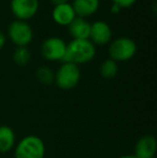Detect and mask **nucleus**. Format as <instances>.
I'll return each instance as SVG.
<instances>
[{"label":"nucleus","instance_id":"obj_18","mask_svg":"<svg viewBox=\"0 0 157 158\" xmlns=\"http://www.w3.org/2000/svg\"><path fill=\"white\" fill-rule=\"evenodd\" d=\"M121 6H118V4H115V3H113L111 6V9H110V10H111V12L112 13H114V14H116V13H118L119 11H121Z\"/></svg>","mask_w":157,"mask_h":158},{"label":"nucleus","instance_id":"obj_14","mask_svg":"<svg viewBox=\"0 0 157 158\" xmlns=\"http://www.w3.org/2000/svg\"><path fill=\"white\" fill-rule=\"evenodd\" d=\"M118 67L116 61H114L113 59H107L105 60L100 66V74L103 79L105 80H111L118 74Z\"/></svg>","mask_w":157,"mask_h":158},{"label":"nucleus","instance_id":"obj_15","mask_svg":"<svg viewBox=\"0 0 157 158\" xmlns=\"http://www.w3.org/2000/svg\"><path fill=\"white\" fill-rule=\"evenodd\" d=\"M13 59L19 66H24L30 60V52L26 46H17L13 53Z\"/></svg>","mask_w":157,"mask_h":158},{"label":"nucleus","instance_id":"obj_6","mask_svg":"<svg viewBox=\"0 0 157 158\" xmlns=\"http://www.w3.org/2000/svg\"><path fill=\"white\" fill-rule=\"evenodd\" d=\"M67 44L58 37L46 39L41 45V53L48 60H63L66 54Z\"/></svg>","mask_w":157,"mask_h":158},{"label":"nucleus","instance_id":"obj_1","mask_svg":"<svg viewBox=\"0 0 157 158\" xmlns=\"http://www.w3.org/2000/svg\"><path fill=\"white\" fill-rule=\"evenodd\" d=\"M96 55L95 44L88 39H73L67 44L66 54L63 60L74 64H86Z\"/></svg>","mask_w":157,"mask_h":158},{"label":"nucleus","instance_id":"obj_12","mask_svg":"<svg viewBox=\"0 0 157 158\" xmlns=\"http://www.w3.org/2000/svg\"><path fill=\"white\" fill-rule=\"evenodd\" d=\"M99 0H73L72 6L74 12L80 17H86L94 14L99 8Z\"/></svg>","mask_w":157,"mask_h":158},{"label":"nucleus","instance_id":"obj_3","mask_svg":"<svg viewBox=\"0 0 157 158\" xmlns=\"http://www.w3.org/2000/svg\"><path fill=\"white\" fill-rule=\"evenodd\" d=\"M80 79H81V71L78 64L64 63L55 73L54 81L60 89L70 90L78 85Z\"/></svg>","mask_w":157,"mask_h":158},{"label":"nucleus","instance_id":"obj_19","mask_svg":"<svg viewBox=\"0 0 157 158\" xmlns=\"http://www.w3.org/2000/svg\"><path fill=\"white\" fill-rule=\"evenodd\" d=\"M4 43H6V37H4V35L0 31V50H1L2 48H3Z\"/></svg>","mask_w":157,"mask_h":158},{"label":"nucleus","instance_id":"obj_7","mask_svg":"<svg viewBox=\"0 0 157 158\" xmlns=\"http://www.w3.org/2000/svg\"><path fill=\"white\" fill-rule=\"evenodd\" d=\"M38 9L39 0H11V10L21 21L34 17Z\"/></svg>","mask_w":157,"mask_h":158},{"label":"nucleus","instance_id":"obj_5","mask_svg":"<svg viewBox=\"0 0 157 158\" xmlns=\"http://www.w3.org/2000/svg\"><path fill=\"white\" fill-rule=\"evenodd\" d=\"M9 35L13 43L17 46H26L29 44L34 37L32 29L25 21L16 19L9 26Z\"/></svg>","mask_w":157,"mask_h":158},{"label":"nucleus","instance_id":"obj_4","mask_svg":"<svg viewBox=\"0 0 157 158\" xmlns=\"http://www.w3.org/2000/svg\"><path fill=\"white\" fill-rule=\"evenodd\" d=\"M137 52V44L132 39L121 37L111 42L109 54L114 61H126L131 59Z\"/></svg>","mask_w":157,"mask_h":158},{"label":"nucleus","instance_id":"obj_21","mask_svg":"<svg viewBox=\"0 0 157 158\" xmlns=\"http://www.w3.org/2000/svg\"><path fill=\"white\" fill-rule=\"evenodd\" d=\"M118 158H138L136 155H123V156L118 157Z\"/></svg>","mask_w":157,"mask_h":158},{"label":"nucleus","instance_id":"obj_2","mask_svg":"<svg viewBox=\"0 0 157 158\" xmlns=\"http://www.w3.org/2000/svg\"><path fill=\"white\" fill-rule=\"evenodd\" d=\"M45 144L41 138L30 135L24 137L14 148V158H44Z\"/></svg>","mask_w":157,"mask_h":158},{"label":"nucleus","instance_id":"obj_16","mask_svg":"<svg viewBox=\"0 0 157 158\" xmlns=\"http://www.w3.org/2000/svg\"><path fill=\"white\" fill-rule=\"evenodd\" d=\"M37 77L42 84H45V85H51V84L54 82L55 73L53 72V70L48 67L42 66L37 70Z\"/></svg>","mask_w":157,"mask_h":158},{"label":"nucleus","instance_id":"obj_20","mask_svg":"<svg viewBox=\"0 0 157 158\" xmlns=\"http://www.w3.org/2000/svg\"><path fill=\"white\" fill-rule=\"evenodd\" d=\"M55 6H58V4H63V3H67L68 0H51Z\"/></svg>","mask_w":157,"mask_h":158},{"label":"nucleus","instance_id":"obj_9","mask_svg":"<svg viewBox=\"0 0 157 158\" xmlns=\"http://www.w3.org/2000/svg\"><path fill=\"white\" fill-rule=\"evenodd\" d=\"M157 148L155 137L147 135L141 137L137 141L134 148V154L138 158H154Z\"/></svg>","mask_w":157,"mask_h":158},{"label":"nucleus","instance_id":"obj_10","mask_svg":"<svg viewBox=\"0 0 157 158\" xmlns=\"http://www.w3.org/2000/svg\"><path fill=\"white\" fill-rule=\"evenodd\" d=\"M52 15L54 21L58 25L63 26H68L76 17L73 6H72V4L68 3V2L67 3L55 6Z\"/></svg>","mask_w":157,"mask_h":158},{"label":"nucleus","instance_id":"obj_13","mask_svg":"<svg viewBox=\"0 0 157 158\" xmlns=\"http://www.w3.org/2000/svg\"><path fill=\"white\" fill-rule=\"evenodd\" d=\"M15 133L9 126H0V153H9L15 146Z\"/></svg>","mask_w":157,"mask_h":158},{"label":"nucleus","instance_id":"obj_8","mask_svg":"<svg viewBox=\"0 0 157 158\" xmlns=\"http://www.w3.org/2000/svg\"><path fill=\"white\" fill-rule=\"evenodd\" d=\"M89 38L94 44H107L111 41L112 29L107 22L96 21L95 23L90 24Z\"/></svg>","mask_w":157,"mask_h":158},{"label":"nucleus","instance_id":"obj_17","mask_svg":"<svg viewBox=\"0 0 157 158\" xmlns=\"http://www.w3.org/2000/svg\"><path fill=\"white\" fill-rule=\"evenodd\" d=\"M137 0H113V3L118 4L121 8H128V6H131Z\"/></svg>","mask_w":157,"mask_h":158},{"label":"nucleus","instance_id":"obj_11","mask_svg":"<svg viewBox=\"0 0 157 158\" xmlns=\"http://www.w3.org/2000/svg\"><path fill=\"white\" fill-rule=\"evenodd\" d=\"M70 35L73 39H88L90 31V24L83 17H76L68 25Z\"/></svg>","mask_w":157,"mask_h":158}]
</instances>
